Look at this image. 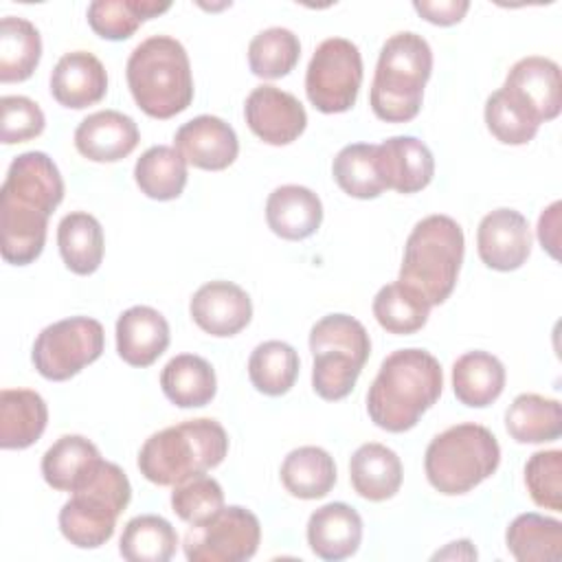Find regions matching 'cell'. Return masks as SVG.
I'll use <instances>...</instances> for the list:
<instances>
[{
    "label": "cell",
    "mask_w": 562,
    "mask_h": 562,
    "mask_svg": "<svg viewBox=\"0 0 562 562\" xmlns=\"http://www.w3.org/2000/svg\"><path fill=\"white\" fill-rule=\"evenodd\" d=\"M443 371L426 349H397L380 364L367 393L371 422L389 432H406L439 400Z\"/></svg>",
    "instance_id": "obj_1"
},
{
    "label": "cell",
    "mask_w": 562,
    "mask_h": 562,
    "mask_svg": "<svg viewBox=\"0 0 562 562\" xmlns=\"http://www.w3.org/2000/svg\"><path fill=\"white\" fill-rule=\"evenodd\" d=\"M226 454L224 426L211 417H198L154 432L138 452V470L147 481L173 487L217 468Z\"/></svg>",
    "instance_id": "obj_2"
},
{
    "label": "cell",
    "mask_w": 562,
    "mask_h": 562,
    "mask_svg": "<svg viewBox=\"0 0 562 562\" xmlns=\"http://www.w3.org/2000/svg\"><path fill=\"white\" fill-rule=\"evenodd\" d=\"M127 86L136 105L151 119H171L193 101V75L184 46L169 35L143 40L130 55Z\"/></svg>",
    "instance_id": "obj_3"
},
{
    "label": "cell",
    "mask_w": 562,
    "mask_h": 562,
    "mask_svg": "<svg viewBox=\"0 0 562 562\" xmlns=\"http://www.w3.org/2000/svg\"><path fill=\"white\" fill-rule=\"evenodd\" d=\"M463 250L461 226L448 215H428L406 239L397 281L430 307L441 305L457 285Z\"/></svg>",
    "instance_id": "obj_4"
},
{
    "label": "cell",
    "mask_w": 562,
    "mask_h": 562,
    "mask_svg": "<svg viewBox=\"0 0 562 562\" xmlns=\"http://www.w3.org/2000/svg\"><path fill=\"white\" fill-rule=\"evenodd\" d=\"M430 72L432 50L422 35L413 31L391 35L380 48L369 92L373 114L386 123L413 121L422 110Z\"/></svg>",
    "instance_id": "obj_5"
},
{
    "label": "cell",
    "mask_w": 562,
    "mask_h": 562,
    "mask_svg": "<svg viewBox=\"0 0 562 562\" xmlns=\"http://www.w3.org/2000/svg\"><path fill=\"white\" fill-rule=\"evenodd\" d=\"M501 463V446L481 424H457L439 432L426 448L424 470L428 483L446 496L474 490Z\"/></svg>",
    "instance_id": "obj_6"
},
{
    "label": "cell",
    "mask_w": 562,
    "mask_h": 562,
    "mask_svg": "<svg viewBox=\"0 0 562 562\" xmlns=\"http://www.w3.org/2000/svg\"><path fill=\"white\" fill-rule=\"evenodd\" d=\"M132 501L127 474L110 461H101L86 485L70 492L59 509V531L79 549L105 544L116 527V518Z\"/></svg>",
    "instance_id": "obj_7"
},
{
    "label": "cell",
    "mask_w": 562,
    "mask_h": 562,
    "mask_svg": "<svg viewBox=\"0 0 562 562\" xmlns=\"http://www.w3.org/2000/svg\"><path fill=\"white\" fill-rule=\"evenodd\" d=\"M103 347L105 334L99 321L90 316H70L40 331L33 342L31 360L42 378L64 382L99 360Z\"/></svg>",
    "instance_id": "obj_8"
},
{
    "label": "cell",
    "mask_w": 562,
    "mask_h": 562,
    "mask_svg": "<svg viewBox=\"0 0 562 562\" xmlns=\"http://www.w3.org/2000/svg\"><path fill=\"white\" fill-rule=\"evenodd\" d=\"M362 86V55L345 37L323 40L305 72L310 103L323 114H338L353 108Z\"/></svg>",
    "instance_id": "obj_9"
},
{
    "label": "cell",
    "mask_w": 562,
    "mask_h": 562,
    "mask_svg": "<svg viewBox=\"0 0 562 562\" xmlns=\"http://www.w3.org/2000/svg\"><path fill=\"white\" fill-rule=\"evenodd\" d=\"M259 540V518L241 505H228L191 527L182 547L189 562H244L257 553Z\"/></svg>",
    "instance_id": "obj_10"
},
{
    "label": "cell",
    "mask_w": 562,
    "mask_h": 562,
    "mask_svg": "<svg viewBox=\"0 0 562 562\" xmlns=\"http://www.w3.org/2000/svg\"><path fill=\"white\" fill-rule=\"evenodd\" d=\"M536 125L553 121L562 110L560 66L540 55L518 59L501 88Z\"/></svg>",
    "instance_id": "obj_11"
},
{
    "label": "cell",
    "mask_w": 562,
    "mask_h": 562,
    "mask_svg": "<svg viewBox=\"0 0 562 562\" xmlns=\"http://www.w3.org/2000/svg\"><path fill=\"white\" fill-rule=\"evenodd\" d=\"M244 116L257 138L277 147L296 140L307 125L303 103L277 86H257L246 97Z\"/></svg>",
    "instance_id": "obj_12"
},
{
    "label": "cell",
    "mask_w": 562,
    "mask_h": 562,
    "mask_svg": "<svg viewBox=\"0 0 562 562\" xmlns=\"http://www.w3.org/2000/svg\"><path fill=\"white\" fill-rule=\"evenodd\" d=\"M476 250L481 261L492 270H518L531 255L527 217L514 209L490 211L476 228Z\"/></svg>",
    "instance_id": "obj_13"
},
{
    "label": "cell",
    "mask_w": 562,
    "mask_h": 562,
    "mask_svg": "<svg viewBox=\"0 0 562 562\" xmlns=\"http://www.w3.org/2000/svg\"><path fill=\"white\" fill-rule=\"evenodd\" d=\"M0 198H11L46 215H53V211L64 200V180L48 154L24 151L9 165Z\"/></svg>",
    "instance_id": "obj_14"
},
{
    "label": "cell",
    "mask_w": 562,
    "mask_h": 562,
    "mask_svg": "<svg viewBox=\"0 0 562 562\" xmlns=\"http://www.w3.org/2000/svg\"><path fill=\"white\" fill-rule=\"evenodd\" d=\"M193 323L215 336L228 338L239 334L252 318V303L246 290L233 281H209L200 285L189 303Z\"/></svg>",
    "instance_id": "obj_15"
},
{
    "label": "cell",
    "mask_w": 562,
    "mask_h": 562,
    "mask_svg": "<svg viewBox=\"0 0 562 562\" xmlns=\"http://www.w3.org/2000/svg\"><path fill=\"white\" fill-rule=\"evenodd\" d=\"M173 147L182 154L187 165L204 171H222L231 167L239 154L235 130L220 116L200 114L178 127Z\"/></svg>",
    "instance_id": "obj_16"
},
{
    "label": "cell",
    "mask_w": 562,
    "mask_h": 562,
    "mask_svg": "<svg viewBox=\"0 0 562 562\" xmlns=\"http://www.w3.org/2000/svg\"><path fill=\"white\" fill-rule=\"evenodd\" d=\"M375 167L384 189L404 195L426 189L435 176V158L415 136H391L375 145Z\"/></svg>",
    "instance_id": "obj_17"
},
{
    "label": "cell",
    "mask_w": 562,
    "mask_h": 562,
    "mask_svg": "<svg viewBox=\"0 0 562 562\" xmlns=\"http://www.w3.org/2000/svg\"><path fill=\"white\" fill-rule=\"evenodd\" d=\"M140 140L132 116L116 110H99L75 130L77 151L92 162H116L130 156Z\"/></svg>",
    "instance_id": "obj_18"
},
{
    "label": "cell",
    "mask_w": 562,
    "mask_h": 562,
    "mask_svg": "<svg viewBox=\"0 0 562 562\" xmlns=\"http://www.w3.org/2000/svg\"><path fill=\"white\" fill-rule=\"evenodd\" d=\"M108 92V72L101 59L88 50H70L59 57L50 72L53 99L72 110L99 103Z\"/></svg>",
    "instance_id": "obj_19"
},
{
    "label": "cell",
    "mask_w": 562,
    "mask_h": 562,
    "mask_svg": "<svg viewBox=\"0 0 562 562\" xmlns=\"http://www.w3.org/2000/svg\"><path fill=\"white\" fill-rule=\"evenodd\" d=\"M169 347L167 318L149 307L134 305L125 310L116 321V351L130 367L154 364Z\"/></svg>",
    "instance_id": "obj_20"
},
{
    "label": "cell",
    "mask_w": 562,
    "mask_h": 562,
    "mask_svg": "<svg viewBox=\"0 0 562 562\" xmlns=\"http://www.w3.org/2000/svg\"><path fill=\"white\" fill-rule=\"evenodd\" d=\"M362 542V518L347 503H327L307 520V544L321 560H345Z\"/></svg>",
    "instance_id": "obj_21"
},
{
    "label": "cell",
    "mask_w": 562,
    "mask_h": 562,
    "mask_svg": "<svg viewBox=\"0 0 562 562\" xmlns=\"http://www.w3.org/2000/svg\"><path fill=\"white\" fill-rule=\"evenodd\" d=\"M266 222L281 239H307L323 222L321 198L301 184L277 187L266 200Z\"/></svg>",
    "instance_id": "obj_22"
},
{
    "label": "cell",
    "mask_w": 562,
    "mask_h": 562,
    "mask_svg": "<svg viewBox=\"0 0 562 562\" xmlns=\"http://www.w3.org/2000/svg\"><path fill=\"white\" fill-rule=\"evenodd\" d=\"M46 213L31 209L11 198H0V233L2 259L13 266L33 263L46 244Z\"/></svg>",
    "instance_id": "obj_23"
},
{
    "label": "cell",
    "mask_w": 562,
    "mask_h": 562,
    "mask_svg": "<svg viewBox=\"0 0 562 562\" xmlns=\"http://www.w3.org/2000/svg\"><path fill=\"white\" fill-rule=\"evenodd\" d=\"M99 448L81 435L59 437L42 457L44 481L59 492H75L90 481L101 465Z\"/></svg>",
    "instance_id": "obj_24"
},
{
    "label": "cell",
    "mask_w": 562,
    "mask_h": 562,
    "mask_svg": "<svg viewBox=\"0 0 562 562\" xmlns=\"http://www.w3.org/2000/svg\"><path fill=\"white\" fill-rule=\"evenodd\" d=\"M48 408L40 393L31 389L0 391V448L24 450L46 430Z\"/></svg>",
    "instance_id": "obj_25"
},
{
    "label": "cell",
    "mask_w": 562,
    "mask_h": 562,
    "mask_svg": "<svg viewBox=\"0 0 562 562\" xmlns=\"http://www.w3.org/2000/svg\"><path fill=\"white\" fill-rule=\"evenodd\" d=\"M349 481L358 496L382 503L393 498L402 485V461L384 443H362L349 461Z\"/></svg>",
    "instance_id": "obj_26"
},
{
    "label": "cell",
    "mask_w": 562,
    "mask_h": 562,
    "mask_svg": "<svg viewBox=\"0 0 562 562\" xmlns=\"http://www.w3.org/2000/svg\"><path fill=\"white\" fill-rule=\"evenodd\" d=\"M160 386L171 404L180 408H200L215 397L217 378L202 356L180 353L162 367Z\"/></svg>",
    "instance_id": "obj_27"
},
{
    "label": "cell",
    "mask_w": 562,
    "mask_h": 562,
    "mask_svg": "<svg viewBox=\"0 0 562 562\" xmlns=\"http://www.w3.org/2000/svg\"><path fill=\"white\" fill-rule=\"evenodd\" d=\"M452 389L461 404L485 408L496 402L505 389V367L487 351H468L452 364Z\"/></svg>",
    "instance_id": "obj_28"
},
{
    "label": "cell",
    "mask_w": 562,
    "mask_h": 562,
    "mask_svg": "<svg viewBox=\"0 0 562 562\" xmlns=\"http://www.w3.org/2000/svg\"><path fill=\"white\" fill-rule=\"evenodd\" d=\"M57 246L66 268L75 274H92L103 261V228L99 220L86 211H72L57 226Z\"/></svg>",
    "instance_id": "obj_29"
},
{
    "label": "cell",
    "mask_w": 562,
    "mask_h": 562,
    "mask_svg": "<svg viewBox=\"0 0 562 562\" xmlns=\"http://www.w3.org/2000/svg\"><path fill=\"white\" fill-rule=\"evenodd\" d=\"M281 483L296 498H323L336 483L334 457L318 446L294 448L281 463Z\"/></svg>",
    "instance_id": "obj_30"
},
{
    "label": "cell",
    "mask_w": 562,
    "mask_h": 562,
    "mask_svg": "<svg viewBox=\"0 0 562 562\" xmlns=\"http://www.w3.org/2000/svg\"><path fill=\"white\" fill-rule=\"evenodd\" d=\"M505 428L518 443L555 441L562 435V406L558 400L522 393L509 404Z\"/></svg>",
    "instance_id": "obj_31"
},
{
    "label": "cell",
    "mask_w": 562,
    "mask_h": 562,
    "mask_svg": "<svg viewBox=\"0 0 562 562\" xmlns=\"http://www.w3.org/2000/svg\"><path fill=\"white\" fill-rule=\"evenodd\" d=\"M505 542L518 562H558L562 558V522L536 512L516 516Z\"/></svg>",
    "instance_id": "obj_32"
},
{
    "label": "cell",
    "mask_w": 562,
    "mask_h": 562,
    "mask_svg": "<svg viewBox=\"0 0 562 562\" xmlns=\"http://www.w3.org/2000/svg\"><path fill=\"white\" fill-rule=\"evenodd\" d=\"M134 180L151 200H176L187 184V160L176 147L154 145L136 160Z\"/></svg>",
    "instance_id": "obj_33"
},
{
    "label": "cell",
    "mask_w": 562,
    "mask_h": 562,
    "mask_svg": "<svg viewBox=\"0 0 562 562\" xmlns=\"http://www.w3.org/2000/svg\"><path fill=\"white\" fill-rule=\"evenodd\" d=\"M42 57L40 31L24 18L7 15L0 22V81L29 79Z\"/></svg>",
    "instance_id": "obj_34"
},
{
    "label": "cell",
    "mask_w": 562,
    "mask_h": 562,
    "mask_svg": "<svg viewBox=\"0 0 562 562\" xmlns=\"http://www.w3.org/2000/svg\"><path fill=\"white\" fill-rule=\"evenodd\" d=\"M171 9V2L156 0H94L88 7L90 29L110 42L132 37L145 20Z\"/></svg>",
    "instance_id": "obj_35"
},
{
    "label": "cell",
    "mask_w": 562,
    "mask_h": 562,
    "mask_svg": "<svg viewBox=\"0 0 562 562\" xmlns=\"http://www.w3.org/2000/svg\"><path fill=\"white\" fill-rule=\"evenodd\" d=\"M299 353L283 340L259 342L248 358V378L252 386L270 397L285 395L299 378Z\"/></svg>",
    "instance_id": "obj_36"
},
{
    "label": "cell",
    "mask_w": 562,
    "mask_h": 562,
    "mask_svg": "<svg viewBox=\"0 0 562 562\" xmlns=\"http://www.w3.org/2000/svg\"><path fill=\"white\" fill-rule=\"evenodd\" d=\"M178 549V533L171 522L156 514H143L123 527L119 551L130 562H167Z\"/></svg>",
    "instance_id": "obj_37"
},
{
    "label": "cell",
    "mask_w": 562,
    "mask_h": 562,
    "mask_svg": "<svg viewBox=\"0 0 562 562\" xmlns=\"http://www.w3.org/2000/svg\"><path fill=\"white\" fill-rule=\"evenodd\" d=\"M301 57L299 37L283 26L257 33L248 44V66L261 79H281L294 70Z\"/></svg>",
    "instance_id": "obj_38"
},
{
    "label": "cell",
    "mask_w": 562,
    "mask_h": 562,
    "mask_svg": "<svg viewBox=\"0 0 562 562\" xmlns=\"http://www.w3.org/2000/svg\"><path fill=\"white\" fill-rule=\"evenodd\" d=\"M428 314L430 305L400 281L380 288L373 299V316L389 334H415L426 325Z\"/></svg>",
    "instance_id": "obj_39"
},
{
    "label": "cell",
    "mask_w": 562,
    "mask_h": 562,
    "mask_svg": "<svg viewBox=\"0 0 562 562\" xmlns=\"http://www.w3.org/2000/svg\"><path fill=\"white\" fill-rule=\"evenodd\" d=\"M336 184L351 198L373 200L384 191L375 167V145L353 143L342 147L331 165Z\"/></svg>",
    "instance_id": "obj_40"
},
{
    "label": "cell",
    "mask_w": 562,
    "mask_h": 562,
    "mask_svg": "<svg viewBox=\"0 0 562 562\" xmlns=\"http://www.w3.org/2000/svg\"><path fill=\"white\" fill-rule=\"evenodd\" d=\"M312 386L316 395L327 402H338L347 397L358 382L364 360L345 349H316L312 351Z\"/></svg>",
    "instance_id": "obj_41"
},
{
    "label": "cell",
    "mask_w": 562,
    "mask_h": 562,
    "mask_svg": "<svg viewBox=\"0 0 562 562\" xmlns=\"http://www.w3.org/2000/svg\"><path fill=\"white\" fill-rule=\"evenodd\" d=\"M171 507L180 520L195 527L211 520L224 507V490L213 476L198 474L173 485Z\"/></svg>",
    "instance_id": "obj_42"
},
{
    "label": "cell",
    "mask_w": 562,
    "mask_h": 562,
    "mask_svg": "<svg viewBox=\"0 0 562 562\" xmlns=\"http://www.w3.org/2000/svg\"><path fill=\"white\" fill-rule=\"evenodd\" d=\"M345 349L360 360H369L371 338L360 321L349 314H327L314 323L310 331V351L316 349Z\"/></svg>",
    "instance_id": "obj_43"
},
{
    "label": "cell",
    "mask_w": 562,
    "mask_h": 562,
    "mask_svg": "<svg viewBox=\"0 0 562 562\" xmlns=\"http://www.w3.org/2000/svg\"><path fill=\"white\" fill-rule=\"evenodd\" d=\"M525 485L538 507L562 512V452H533L525 463Z\"/></svg>",
    "instance_id": "obj_44"
},
{
    "label": "cell",
    "mask_w": 562,
    "mask_h": 562,
    "mask_svg": "<svg viewBox=\"0 0 562 562\" xmlns=\"http://www.w3.org/2000/svg\"><path fill=\"white\" fill-rule=\"evenodd\" d=\"M485 125L503 145H525L540 127L501 88L485 101Z\"/></svg>",
    "instance_id": "obj_45"
},
{
    "label": "cell",
    "mask_w": 562,
    "mask_h": 562,
    "mask_svg": "<svg viewBox=\"0 0 562 562\" xmlns=\"http://www.w3.org/2000/svg\"><path fill=\"white\" fill-rule=\"evenodd\" d=\"M0 108H2L0 138L4 145L31 140L44 132L46 119L42 108L33 99L20 97V94H7L2 97Z\"/></svg>",
    "instance_id": "obj_46"
},
{
    "label": "cell",
    "mask_w": 562,
    "mask_h": 562,
    "mask_svg": "<svg viewBox=\"0 0 562 562\" xmlns=\"http://www.w3.org/2000/svg\"><path fill=\"white\" fill-rule=\"evenodd\" d=\"M413 9L430 24L437 26H452L463 20L470 9L468 0H422L413 2Z\"/></svg>",
    "instance_id": "obj_47"
},
{
    "label": "cell",
    "mask_w": 562,
    "mask_h": 562,
    "mask_svg": "<svg viewBox=\"0 0 562 562\" xmlns=\"http://www.w3.org/2000/svg\"><path fill=\"white\" fill-rule=\"evenodd\" d=\"M560 209H562V204H560V202H553L551 206H547V209L542 211V215H540V220H538V239H540L542 248H544L553 259H558Z\"/></svg>",
    "instance_id": "obj_48"
},
{
    "label": "cell",
    "mask_w": 562,
    "mask_h": 562,
    "mask_svg": "<svg viewBox=\"0 0 562 562\" xmlns=\"http://www.w3.org/2000/svg\"><path fill=\"white\" fill-rule=\"evenodd\" d=\"M470 544V540H457V542H450L443 551H437L435 555H432V560H439V558H465V560H470L465 553H461V549L463 547H468Z\"/></svg>",
    "instance_id": "obj_49"
}]
</instances>
